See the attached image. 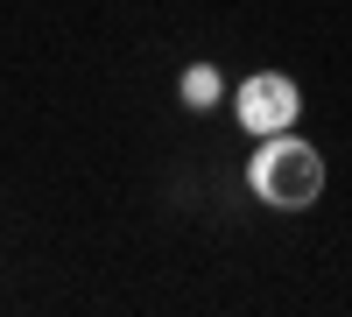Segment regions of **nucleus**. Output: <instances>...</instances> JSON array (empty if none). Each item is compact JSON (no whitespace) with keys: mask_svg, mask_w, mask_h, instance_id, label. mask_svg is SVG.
<instances>
[{"mask_svg":"<svg viewBox=\"0 0 352 317\" xmlns=\"http://www.w3.org/2000/svg\"><path fill=\"white\" fill-rule=\"evenodd\" d=\"M247 184H254L261 205L303 212V205H317V190H324V155H317L310 141H296V134H268V149H254V162H247Z\"/></svg>","mask_w":352,"mask_h":317,"instance_id":"f257e3e1","label":"nucleus"},{"mask_svg":"<svg viewBox=\"0 0 352 317\" xmlns=\"http://www.w3.org/2000/svg\"><path fill=\"white\" fill-rule=\"evenodd\" d=\"M232 113H240L247 134H289L296 113H303V92H296V78H282V71H254L240 92H232Z\"/></svg>","mask_w":352,"mask_h":317,"instance_id":"f03ea898","label":"nucleus"},{"mask_svg":"<svg viewBox=\"0 0 352 317\" xmlns=\"http://www.w3.org/2000/svg\"><path fill=\"white\" fill-rule=\"evenodd\" d=\"M176 99H184L190 113H204V106H219V99H226V78H219L212 64H190L184 78H176Z\"/></svg>","mask_w":352,"mask_h":317,"instance_id":"7ed1b4c3","label":"nucleus"}]
</instances>
